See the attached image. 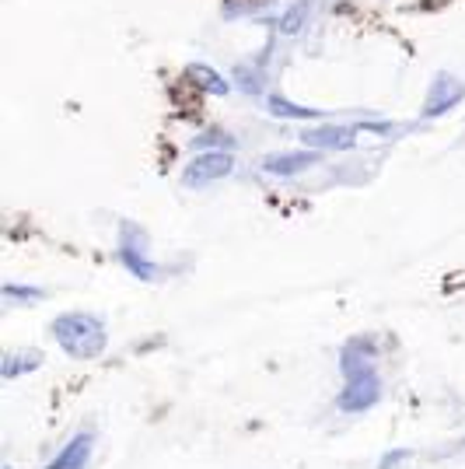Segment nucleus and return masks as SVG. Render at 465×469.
Returning a JSON list of instances; mask_svg holds the SVG:
<instances>
[{
	"instance_id": "ddd939ff",
	"label": "nucleus",
	"mask_w": 465,
	"mask_h": 469,
	"mask_svg": "<svg viewBox=\"0 0 465 469\" xmlns=\"http://www.w3.org/2000/svg\"><path fill=\"white\" fill-rule=\"evenodd\" d=\"M4 298H7L11 305H15V301H28V305H32V301H43L45 291L43 288H18V284H7V288H4Z\"/></svg>"
},
{
	"instance_id": "423d86ee",
	"label": "nucleus",
	"mask_w": 465,
	"mask_h": 469,
	"mask_svg": "<svg viewBox=\"0 0 465 469\" xmlns=\"http://www.w3.org/2000/svg\"><path fill=\"white\" fill-rule=\"evenodd\" d=\"M91 448H95V431H81V434H74V438L56 452V459L45 469H85L91 459Z\"/></svg>"
},
{
	"instance_id": "20e7f679",
	"label": "nucleus",
	"mask_w": 465,
	"mask_h": 469,
	"mask_svg": "<svg viewBox=\"0 0 465 469\" xmlns=\"http://www.w3.org/2000/svg\"><path fill=\"white\" fill-rule=\"evenodd\" d=\"M231 168H235L231 148H227V151H203V155H197L186 165L182 182H186V186H210V182L231 176Z\"/></svg>"
},
{
	"instance_id": "f257e3e1",
	"label": "nucleus",
	"mask_w": 465,
	"mask_h": 469,
	"mask_svg": "<svg viewBox=\"0 0 465 469\" xmlns=\"http://www.w3.org/2000/svg\"><path fill=\"white\" fill-rule=\"evenodd\" d=\"M339 372H343V389L336 396V406L343 413H364L381 400V375L375 368V347L368 340H350L339 351Z\"/></svg>"
},
{
	"instance_id": "39448f33",
	"label": "nucleus",
	"mask_w": 465,
	"mask_h": 469,
	"mask_svg": "<svg viewBox=\"0 0 465 469\" xmlns=\"http://www.w3.org/2000/svg\"><path fill=\"white\" fill-rule=\"evenodd\" d=\"M301 140L315 151H350L357 144V130H350V127H315V130H305Z\"/></svg>"
},
{
	"instance_id": "f03ea898",
	"label": "nucleus",
	"mask_w": 465,
	"mask_h": 469,
	"mask_svg": "<svg viewBox=\"0 0 465 469\" xmlns=\"http://www.w3.org/2000/svg\"><path fill=\"white\" fill-rule=\"evenodd\" d=\"M49 333L56 336V343L64 347V354L74 361L102 358L106 347H109V330H106L102 315L95 312H60L53 319Z\"/></svg>"
},
{
	"instance_id": "9d476101",
	"label": "nucleus",
	"mask_w": 465,
	"mask_h": 469,
	"mask_svg": "<svg viewBox=\"0 0 465 469\" xmlns=\"http://www.w3.org/2000/svg\"><path fill=\"white\" fill-rule=\"evenodd\" d=\"M308 15H311V0H301V4L288 7V11L280 15V32H284V36H298V32L308 25Z\"/></svg>"
},
{
	"instance_id": "1a4fd4ad",
	"label": "nucleus",
	"mask_w": 465,
	"mask_h": 469,
	"mask_svg": "<svg viewBox=\"0 0 465 469\" xmlns=\"http://www.w3.org/2000/svg\"><path fill=\"white\" fill-rule=\"evenodd\" d=\"M43 364V354H28V351H7V358H4V379H18V375H28V372H35Z\"/></svg>"
},
{
	"instance_id": "9b49d317",
	"label": "nucleus",
	"mask_w": 465,
	"mask_h": 469,
	"mask_svg": "<svg viewBox=\"0 0 465 469\" xmlns=\"http://www.w3.org/2000/svg\"><path fill=\"white\" fill-rule=\"evenodd\" d=\"M269 112H273V116H288V119H318V116H322L318 109L294 106V102H288L284 95H273V98H269Z\"/></svg>"
},
{
	"instance_id": "f8f14e48",
	"label": "nucleus",
	"mask_w": 465,
	"mask_h": 469,
	"mask_svg": "<svg viewBox=\"0 0 465 469\" xmlns=\"http://www.w3.org/2000/svg\"><path fill=\"white\" fill-rule=\"evenodd\" d=\"M189 77H193V81H199V88H207L210 95H227V91H231V85L224 81L221 74H214V70L203 67V64L189 67Z\"/></svg>"
},
{
	"instance_id": "4468645a",
	"label": "nucleus",
	"mask_w": 465,
	"mask_h": 469,
	"mask_svg": "<svg viewBox=\"0 0 465 469\" xmlns=\"http://www.w3.org/2000/svg\"><path fill=\"white\" fill-rule=\"evenodd\" d=\"M409 459V448H396V452H385L381 455V463H378V469H392L399 466V463H406Z\"/></svg>"
},
{
	"instance_id": "0eeeda50",
	"label": "nucleus",
	"mask_w": 465,
	"mask_h": 469,
	"mask_svg": "<svg viewBox=\"0 0 465 469\" xmlns=\"http://www.w3.org/2000/svg\"><path fill=\"white\" fill-rule=\"evenodd\" d=\"M462 98H465L462 81L444 77V74H441V77L434 81V88H430V98H427V106H423V116H441V112L455 109Z\"/></svg>"
},
{
	"instance_id": "6e6552de",
	"label": "nucleus",
	"mask_w": 465,
	"mask_h": 469,
	"mask_svg": "<svg viewBox=\"0 0 465 469\" xmlns=\"http://www.w3.org/2000/svg\"><path fill=\"white\" fill-rule=\"evenodd\" d=\"M318 161L315 151H288V155H269L263 158V168L269 176H280V179H290V176H298V172H305Z\"/></svg>"
},
{
	"instance_id": "7ed1b4c3",
	"label": "nucleus",
	"mask_w": 465,
	"mask_h": 469,
	"mask_svg": "<svg viewBox=\"0 0 465 469\" xmlns=\"http://www.w3.org/2000/svg\"><path fill=\"white\" fill-rule=\"evenodd\" d=\"M119 263L130 270L133 277H140V280H155L157 277V267L155 260L147 256V239H144V231L136 228V224H123V235H119Z\"/></svg>"
},
{
	"instance_id": "2eb2a0df",
	"label": "nucleus",
	"mask_w": 465,
	"mask_h": 469,
	"mask_svg": "<svg viewBox=\"0 0 465 469\" xmlns=\"http://www.w3.org/2000/svg\"><path fill=\"white\" fill-rule=\"evenodd\" d=\"M4 469H11V466H4Z\"/></svg>"
}]
</instances>
